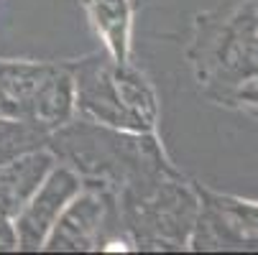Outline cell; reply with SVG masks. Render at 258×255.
<instances>
[{
	"instance_id": "8fae6325",
	"label": "cell",
	"mask_w": 258,
	"mask_h": 255,
	"mask_svg": "<svg viewBox=\"0 0 258 255\" xmlns=\"http://www.w3.org/2000/svg\"><path fill=\"white\" fill-rule=\"evenodd\" d=\"M49 133L26 118L0 115V163H8L28 151L46 148Z\"/></svg>"
},
{
	"instance_id": "52a82bcc",
	"label": "cell",
	"mask_w": 258,
	"mask_h": 255,
	"mask_svg": "<svg viewBox=\"0 0 258 255\" xmlns=\"http://www.w3.org/2000/svg\"><path fill=\"white\" fill-rule=\"evenodd\" d=\"M77 115L75 110V77H72V61H56L54 71L39 87L33 100L26 107V120L39 125L46 133H54L64 123Z\"/></svg>"
},
{
	"instance_id": "9c48e42d",
	"label": "cell",
	"mask_w": 258,
	"mask_h": 255,
	"mask_svg": "<svg viewBox=\"0 0 258 255\" xmlns=\"http://www.w3.org/2000/svg\"><path fill=\"white\" fill-rule=\"evenodd\" d=\"M56 61L0 59V100L16 118H26V107L54 71Z\"/></svg>"
},
{
	"instance_id": "ba28073f",
	"label": "cell",
	"mask_w": 258,
	"mask_h": 255,
	"mask_svg": "<svg viewBox=\"0 0 258 255\" xmlns=\"http://www.w3.org/2000/svg\"><path fill=\"white\" fill-rule=\"evenodd\" d=\"M90 26L115 64L131 61L133 54V0H82Z\"/></svg>"
},
{
	"instance_id": "9a60e30c",
	"label": "cell",
	"mask_w": 258,
	"mask_h": 255,
	"mask_svg": "<svg viewBox=\"0 0 258 255\" xmlns=\"http://www.w3.org/2000/svg\"><path fill=\"white\" fill-rule=\"evenodd\" d=\"M0 115H11V113H8V107L3 105V100H0Z\"/></svg>"
},
{
	"instance_id": "3957f363",
	"label": "cell",
	"mask_w": 258,
	"mask_h": 255,
	"mask_svg": "<svg viewBox=\"0 0 258 255\" xmlns=\"http://www.w3.org/2000/svg\"><path fill=\"white\" fill-rule=\"evenodd\" d=\"M123 222L118 209V194L102 181H85L77 197L72 199L59 220L54 222L44 250L51 252H87L102 250L120 240Z\"/></svg>"
},
{
	"instance_id": "8992f818",
	"label": "cell",
	"mask_w": 258,
	"mask_h": 255,
	"mask_svg": "<svg viewBox=\"0 0 258 255\" xmlns=\"http://www.w3.org/2000/svg\"><path fill=\"white\" fill-rule=\"evenodd\" d=\"M54 166L56 158L49 148H36L8 163H0V214L13 220Z\"/></svg>"
},
{
	"instance_id": "5b68a950",
	"label": "cell",
	"mask_w": 258,
	"mask_h": 255,
	"mask_svg": "<svg viewBox=\"0 0 258 255\" xmlns=\"http://www.w3.org/2000/svg\"><path fill=\"white\" fill-rule=\"evenodd\" d=\"M80 189H82V176L75 168L56 163L41 181V187L36 189V194L13 217L16 235H18V250H26V252L44 250V242H46L54 222L59 220L64 207L77 197Z\"/></svg>"
},
{
	"instance_id": "4fadbf2b",
	"label": "cell",
	"mask_w": 258,
	"mask_h": 255,
	"mask_svg": "<svg viewBox=\"0 0 258 255\" xmlns=\"http://www.w3.org/2000/svg\"><path fill=\"white\" fill-rule=\"evenodd\" d=\"M18 250V235H16V225L11 217L0 214V252H11Z\"/></svg>"
},
{
	"instance_id": "6da1fadb",
	"label": "cell",
	"mask_w": 258,
	"mask_h": 255,
	"mask_svg": "<svg viewBox=\"0 0 258 255\" xmlns=\"http://www.w3.org/2000/svg\"><path fill=\"white\" fill-rule=\"evenodd\" d=\"M46 148L85 181H102L115 192L136 179L176 171L164 156L156 133H125L80 115L49 133Z\"/></svg>"
},
{
	"instance_id": "30bf717a",
	"label": "cell",
	"mask_w": 258,
	"mask_h": 255,
	"mask_svg": "<svg viewBox=\"0 0 258 255\" xmlns=\"http://www.w3.org/2000/svg\"><path fill=\"white\" fill-rule=\"evenodd\" d=\"M110 77H113V87L120 97V102L125 105V110L141 123V128L146 133H156V123H159V97L154 84L149 82V77L131 61L110 66Z\"/></svg>"
},
{
	"instance_id": "5bb4252c",
	"label": "cell",
	"mask_w": 258,
	"mask_h": 255,
	"mask_svg": "<svg viewBox=\"0 0 258 255\" xmlns=\"http://www.w3.org/2000/svg\"><path fill=\"white\" fill-rule=\"evenodd\" d=\"M149 3H151V0H133V6H136V11H138V8H143V6H149Z\"/></svg>"
},
{
	"instance_id": "7c38bea8",
	"label": "cell",
	"mask_w": 258,
	"mask_h": 255,
	"mask_svg": "<svg viewBox=\"0 0 258 255\" xmlns=\"http://www.w3.org/2000/svg\"><path fill=\"white\" fill-rule=\"evenodd\" d=\"M197 194L202 202H207L210 207H215L220 214L225 217V222L240 235L243 242L258 237V204L255 202H243V199H235V197H220L205 187H197Z\"/></svg>"
},
{
	"instance_id": "277c9868",
	"label": "cell",
	"mask_w": 258,
	"mask_h": 255,
	"mask_svg": "<svg viewBox=\"0 0 258 255\" xmlns=\"http://www.w3.org/2000/svg\"><path fill=\"white\" fill-rule=\"evenodd\" d=\"M110 66H113V59L107 54H92V56L72 61L77 115L105 128H115L125 133H146L141 123L120 102L113 87V77H110Z\"/></svg>"
},
{
	"instance_id": "7a4b0ae2",
	"label": "cell",
	"mask_w": 258,
	"mask_h": 255,
	"mask_svg": "<svg viewBox=\"0 0 258 255\" xmlns=\"http://www.w3.org/2000/svg\"><path fill=\"white\" fill-rule=\"evenodd\" d=\"M115 194L131 245L138 250H181L189 245L200 194L195 184H184L179 171L143 176Z\"/></svg>"
}]
</instances>
